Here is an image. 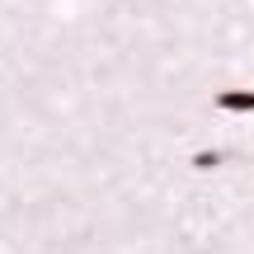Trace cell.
Returning a JSON list of instances; mask_svg holds the SVG:
<instances>
[{
  "mask_svg": "<svg viewBox=\"0 0 254 254\" xmlns=\"http://www.w3.org/2000/svg\"><path fill=\"white\" fill-rule=\"evenodd\" d=\"M212 104L221 113H254V90H217Z\"/></svg>",
  "mask_w": 254,
  "mask_h": 254,
  "instance_id": "obj_1",
  "label": "cell"
},
{
  "mask_svg": "<svg viewBox=\"0 0 254 254\" xmlns=\"http://www.w3.org/2000/svg\"><path fill=\"white\" fill-rule=\"evenodd\" d=\"M221 160H226V151H198V155H193V165H198V170H217Z\"/></svg>",
  "mask_w": 254,
  "mask_h": 254,
  "instance_id": "obj_2",
  "label": "cell"
}]
</instances>
